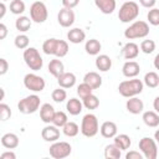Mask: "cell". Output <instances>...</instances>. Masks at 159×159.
<instances>
[{"mask_svg":"<svg viewBox=\"0 0 159 159\" xmlns=\"http://www.w3.org/2000/svg\"><path fill=\"white\" fill-rule=\"evenodd\" d=\"M143 88H144L143 81L134 77L130 80L122 81L118 86V92L120 96H123L125 98H130V97H135V96L140 94L143 92Z\"/></svg>","mask_w":159,"mask_h":159,"instance_id":"cell-1","label":"cell"},{"mask_svg":"<svg viewBox=\"0 0 159 159\" xmlns=\"http://www.w3.org/2000/svg\"><path fill=\"white\" fill-rule=\"evenodd\" d=\"M139 15V5L135 1L127 0L122 4L118 11V19L123 24H129L134 21Z\"/></svg>","mask_w":159,"mask_h":159,"instance_id":"cell-2","label":"cell"},{"mask_svg":"<svg viewBox=\"0 0 159 159\" xmlns=\"http://www.w3.org/2000/svg\"><path fill=\"white\" fill-rule=\"evenodd\" d=\"M149 35V24L143 20H137L124 30V37L127 40L144 39Z\"/></svg>","mask_w":159,"mask_h":159,"instance_id":"cell-3","label":"cell"},{"mask_svg":"<svg viewBox=\"0 0 159 159\" xmlns=\"http://www.w3.org/2000/svg\"><path fill=\"white\" fill-rule=\"evenodd\" d=\"M26 66L32 71H40L43 66V60L36 47H27L22 53Z\"/></svg>","mask_w":159,"mask_h":159,"instance_id":"cell-4","label":"cell"},{"mask_svg":"<svg viewBox=\"0 0 159 159\" xmlns=\"http://www.w3.org/2000/svg\"><path fill=\"white\" fill-rule=\"evenodd\" d=\"M41 107V99L37 94H30L24 97L17 103V109L22 114H32Z\"/></svg>","mask_w":159,"mask_h":159,"instance_id":"cell-5","label":"cell"},{"mask_svg":"<svg viewBox=\"0 0 159 159\" xmlns=\"http://www.w3.org/2000/svg\"><path fill=\"white\" fill-rule=\"evenodd\" d=\"M98 130H99V124L97 117L93 113L84 114L81 122V133L87 138H92L98 133Z\"/></svg>","mask_w":159,"mask_h":159,"instance_id":"cell-6","label":"cell"},{"mask_svg":"<svg viewBox=\"0 0 159 159\" xmlns=\"http://www.w3.org/2000/svg\"><path fill=\"white\" fill-rule=\"evenodd\" d=\"M139 149L145 159H157L158 157V144L150 137H143L139 140Z\"/></svg>","mask_w":159,"mask_h":159,"instance_id":"cell-7","label":"cell"},{"mask_svg":"<svg viewBox=\"0 0 159 159\" xmlns=\"http://www.w3.org/2000/svg\"><path fill=\"white\" fill-rule=\"evenodd\" d=\"M48 152L53 159H65V158L70 157V154L72 153V147L67 142L56 140L50 145Z\"/></svg>","mask_w":159,"mask_h":159,"instance_id":"cell-8","label":"cell"},{"mask_svg":"<svg viewBox=\"0 0 159 159\" xmlns=\"http://www.w3.org/2000/svg\"><path fill=\"white\" fill-rule=\"evenodd\" d=\"M30 17L36 24H43L48 17V11L42 1H35L30 6Z\"/></svg>","mask_w":159,"mask_h":159,"instance_id":"cell-9","label":"cell"},{"mask_svg":"<svg viewBox=\"0 0 159 159\" xmlns=\"http://www.w3.org/2000/svg\"><path fill=\"white\" fill-rule=\"evenodd\" d=\"M24 86L32 92H41L45 89V80L36 73H27L24 77Z\"/></svg>","mask_w":159,"mask_h":159,"instance_id":"cell-10","label":"cell"},{"mask_svg":"<svg viewBox=\"0 0 159 159\" xmlns=\"http://www.w3.org/2000/svg\"><path fill=\"white\" fill-rule=\"evenodd\" d=\"M75 12L72 9L62 7L57 14V21L62 27H70L75 24Z\"/></svg>","mask_w":159,"mask_h":159,"instance_id":"cell-11","label":"cell"},{"mask_svg":"<svg viewBox=\"0 0 159 159\" xmlns=\"http://www.w3.org/2000/svg\"><path fill=\"white\" fill-rule=\"evenodd\" d=\"M41 137L45 142H48V143H53L56 140L60 139V129L58 127H56L55 124L50 123L47 124L46 127L42 128L41 130Z\"/></svg>","mask_w":159,"mask_h":159,"instance_id":"cell-12","label":"cell"},{"mask_svg":"<svg viewBox=\"0 0 159 159\" xmlns=\"http://www.w3.org/2000/svg\"><path fill=\"white\" fill-rule=\"evenodd\" d=\"M139 72H140V66L138 62H135L133 60L125 61L122 67V73L127 78H134L139 75Z\"/></svg>","mask_w":159,"mask_h":159,"instance_id":"cell-13","label":"cell"},{"mask_svg":"<svg viewBox=\"0 0 159 159\" xmlns=\"http://www.w3.org/2000/svg\"><path fill=\"white\" fill-rule=\"evenodd\" d=\"M99 132H101V135L103 138H114L118 133V128H117V124L112 120H106L102 123V125L99 127Z\"/></svg>","mask_w":159,"mask_h":159,"instance_id":"cell-14","label":"cell"},{"mask_svg":"<svg viewBox=\"0 0 159 159\" xmlns=\"http://www.w3.org/2000/svg\"><path fill=\"white\" fill-rule=\"evenodd\" d=\"M125 108H127V111H128L129 113H132V114H139V113H142L143 109H144V103H143V101L139 99L137 96H135V97H130V98H128L127 102H125Z\"/></svg>","mask_w":159,"mask_h":159,"instance_id":"cell-15","label":"cell"},{"mask_svg":"<svg viewBox=\"0 0 159 159\" xmlns=\"http://www.w3.org/2000/svg\"><path fill=\"white\" fill-rule=\"evenodd\" d=\"M55 113H56V111H55L52 104H50V103L41 104V107H40V118L43 123H46V124L52 123Z\"/></svg>","mask_w":159,"mask_h":159,"instance_id":"cell-16","label":"cell"},{"mask_svg":"<svg viewBox=\"0 0 159 159\" xmlns=\"http://www.w3.org/2000/svg\"><path fill=\"white\" fill-rule=\"evenodd\" d=\"M138 55H139V46H138L135 42H130V41H129V42H127V43L123 46V48H122V56H123L127 61L137 58Z\"/></svg>","mask_w":159,"mask_h":159,"instance_id":"cell-17","label":"cell"},{"mask_svg":"<svg viewBox=\"0 0 159 159\" xmlns=\"http://www.w3.org/2000/svg\"><path fill=\"white\" fill-rule=\"evenodd\" d=\"M57 83L60 87L68 89L72 88L76 84V76L72 72H63L58 78H57Z\"/></svg>","mask_w":159,"mask_h":159,"instance_id":"cell-18","label":"cell"},{"mask_svg":"<svg viewBox=\"0 0 159 159\" xmlns=\"http://www.w3.org/2000/svg\"><path fill=\"white\" fill-rule=\"evenodd\" d=\"M94 5L97 6V9L101 12H103L106 15L112 14L117 7L116 0H94Z\"/></svg>","mask_w":159,"mask_h":159,"instance_id":"cell-19","label":"cell"},{"mask_svg":"<svg viewBox=\"0 0 159 159\" xmlns=\"http://www.w3.org/2000/svg\"><path fill=\"white\" fill-rule=\"evenodd\" d=\"M67 40L71 43H75V45L81 43V42H83L86 40V32L82 29H80V27H73V29L68 30V32H67Z\"/></svg>","mask_w":159,"mask_h":159,"instance_id":"cell-20","label":"cell"},{"mask_svg":"<svg viewBox=\"0 0 159 159\" xmlns=\"http://www.w3.org/2000/svg\"><path fill=\"white\" fill-rule=\"evenodd\" d=\"M66 109L71 116H78L83 111V102L76 97H72L66 103Z\"/></svg>","mask_w":159,"mask_h":159,"instance_id":"cell-21","label":"cell"},{"mask_svg":"<svg viewBox=\"0 0 159 159\" xmlns=\"http://www.w3.org/2000/svg\"><path fill=\"white\" fill-rule=\"evenodd\" d=\"M142 119H143L144 124L150 127V128H157L159 125V113H157L155 111H145V112H143Z\"/></svg>","mask_w":159,"mask_h":159,"instance_id":"cell-22","label":"cell"},{"mask_svg":"<svg viewBox=\"0 0 159 159\" xmlns=\"http://www.w3.org/2000/svg\"><path fill=\"white\" fill-rule=\"evenodd\" d=\"M48 72L55 77V78H58L63 72H65V66H63V62L58 58H53L48 62Z\"/></svg>","mask_w":159,"mask_h":159,"instance_id":"cell-23","label":"cell"},{"mask_svg":"<svg viewBox=\"0 0 159 159\" xmlns=\"http://www.w3.org/2000/svg\"><path fill=\"white\" fill-rule=\"evenodd\" d=\"M0 140L1 145L6 149H15L19 147V137L15 133H5Z\"/></svg>","mask_w":159,"mask_h":159,"instance_id":"cell-24","label":"cell"},{"mask_svg":"<svg viewBox=\"0 0 159 159\" xmlns=\"http://www.w3.org/2000/svg\"><path fill=\"white\" fill-rule=\"evenodd\" d=\"M94 63L97 70H99L101 72H107L112 67V58L108 55H97Z\"/></svg>","mask_w":159,"mask_h":159,"instance_id":"cell-25","label":"cell"},{"mask_svg":"<svg viewBox=\"0 0 159 159\" xmlns=\"http://www.w3.org/2000/svg\"><path fill=\"white\" fill-rule=\"evenodd\" d=\"M83 82L88 83L93 89H97L102 86V77L99 76V73L94 72V71H89L84 75L83 77Z\"/></svg>","mask_w":159,"mask_h":159,"instance_id":"cell-26","label":"cell"},{"mask_svg":"<svg viewBox=\"0 0 159 159\" xmlns=\"http://www.w3.org/2000/svg\"><path fill=\"white\" fill-rule=\"evenodd\" d=\"M113 143L123 152V150H128L129 148H130V145H132V139H130V137L128 135V134H124V133H122V134H117L114 138H113Z\"/></svg>","mask_w":159,"mask_h":159,"instance_id":"cell-27","label":"cell"},{"mask_svg":"<svg viewBox=\"0 0 159 159\" xmlns=\"http://www.w3.org/2000/svg\"><path fill=\"white\" fill-rule=\"evenodd\" d=\"M84 50L88 55L97 56V55H99V51L102 50V45L97 39H89L84 43Z\"/></svg>","mask_w":159,"mask_h":159,"instance_id":"cell-28","label":"cell"},{"mask_svg":"<svg viewBox=\"0 0 159 159\" xmlns=\"http://www.w3.org/2000/svg\"><path fill=\"white\" fill-rule=\"evenodd\" d=\"M31 25H32V20L31 17L29 16H24V15H20L16 20H15V27L16 30H19L20 32H26L31 29Z\"/></svg>","mask_w":159,"mask_h":159,"instance_id":"cell-29","label":"cell"},{"mask_svg":"<svg viewBox=\"0 0 159 159\" xmlns=\"http://www.w3.org/2000/svg\"><path fill=\"white\" fill-rule=\"evenodd\" d=\"M122 157V150L113 143L108 144L104 148V158L106 159H119Z\"/></svg>","mask_w":159,"mask_h":159,"instance_id":"cell-30","label":"cell"},{"mask_svg":"<svg viewBox=\"0 0 159 159\" xmlns=\"http://www.w3.org/2000/svg\"><path fill=\"white\" fill-rule=\"evenodd\" d=\"M143 83L145 86H148L149 88H157L159 86V75L154 71L147 72L143 78Z\"/></svg>","mask_w":159,"mask_h":159,"instance_id":"cell-31","label":"cell"},{"mask_svg":"<svg viewBox=\"0 0 159 159\" xmlns=\"http://www.w3.org/2000/svg\"><path fill=\"white\" fill-rule=\"evenodd\" d=\"M57 42H58V39H47L43 43H42V51L43 53L46 55H51V56H55L56 53V48H57Z\"/></svg>","mask_w":159,"mask_h":159,"instance_id":"cell-32","label":"cell"},{"mask_svg":"<svg viewBox=\"0 0 159 159\" xmlns=\"http://www.w3.org/2000/svg\"><path fill=\"white\" fill-rule=\"evenodd\" d=\"M80 130H81V128L78 127V124L75 123V122H70V120L62 127L63 134H65L66 137H70V138L76 137V135L80 133Z\"/></svg>","mask_w":159,"mask_h":159,"instance_id":"cell-33","label":"cell"},{"mask_svg":"<svg viewBox=\"0 0 159 159\" xmlns=\"http://www.w3.org/2000/svg\"><path fill=\"white\" fill-rule=\"evenodd\" d=\"M82 102H83V107H84L86 109H89V111L96 109V108H98V106H99V99H98V97L94 96L93 93L89 94L88 97L83 98Z\"/></svg>","mask_w":159,"mask_h":159,"instance_id":"cell-34","label":"cell"},{"mask_svg":"<svg viewBox=\"0 0 159 159\" xmlns=\"http://www.w3.org/2000/svg\"><path fill=\"white\" fill-rule=\"evenodd\" d=\"M26 10V5L22 0H12L10 2V11L14 14V15H21L24 14V11Z\"/></svg>","mask_w":159,"mask_h":159,"instance_id":"cell-35","label":"cell"},{"mask_svg":"<svg viewBox=\"0 0 159 159\" xmlns=\"http://www.w3.org/2000/svg\"><path fill=\"white\" fill-rule=\"evenodd\" d=\"M14 43H15V46H16L19 50H26V48L29 47L30 39H29L27 35H25V34H20V35H17V36L15 37Z\"/></svg>","mask_w":159,"mask_h":159,"instance_id":"cell-36","label":"cell"},{"mask_svg":"<svg viewBox=\"0 0 159 159\" xmlns=\"http://www.w3.org/2000/svg\"><path fill=\"white\" fill-rule=\"evenodd\" d=\"M51 97H52L53 102H56V103H62V102H65V101L67 99V92H66L65 88L58 87V88H56V89L52 91Z\"/></svg>","mask_w":159,"mask_h":159,"instance_id":"cell-37","label":"cell"},{"mask_svg":"<svg viewBox=\"0 0 159 159\" xmlns=\"http://www.w3.org/2000/svg\"><path fill=\"white\" fill-rule=\"evenodd\" d=\"M67 122H68L67 114L65 112H62V111H56L55 117H53V120H52V124H55L58 128H62Z\"/></svg>","mask_w":159,"mask_h":159,"instance_id":"cell-38","label":"cell"},{"mask_svg":"<svg viewBox=\"0 0 159 159\" xmlns=\"http://www.w3.org/2000/svg\"><path fill=\"white\" fill-rule=\"evenodd\" d=\"M68 50H70V47H68L67 41H65V40H58L55 56H56L57 58H62V57H65V56L68 53Z\"/></svg>","mask_w":159,"mask_h":159,"instance_id":"cell-39","label":"cell"},{"mask_svg":"<svg viewBox=\"0 0 159 159\" xmlns=\"http://www.w3.org/2000/svg\"><path fill=\"white\" fill-rule=\"evenodd\" d=\"M92 92H93V88L88 83H86V82H82L81 84L77 86V94H78V97L81 99L88 97L89 94H92Z\"/></svg>","mask_w":159,"mask_h":159,"instance_id":"cell-40","label":"cell"},{"mask_svg":"<svg viewBox=\"0 0 159 159\" xmlns=\"http://www.w3.org/2000/svg\"><path fill=\"white\" fill-rule=\"evenodd\" d=\"M147 20L153 26H159V9L153 7L147 14Z\"/></svg>","mask_w":159,"mask_h":159,"instance_id":"cell-41","label":"cell"},{"mask_svg":"<svg viewBox=\"0 0 159 159\" xmlns=\"http://www.w3.org/2000/svg\"><path fill=\"white\" fill-rule=\"evenodd\" d=\"M155 50V42L153 40H143L140 42V51L149 55L152 52H154Z\"/></svg>","mask_w":159,"mask_h":159,"instance_id":"cell-42","label":"cell"},{"mask_svg":"<svg viewBox=\"0 0 159 159\" xmlns=\"http://www.w3.org/2000/svg\"><path fill=\"white\" fill-rule=\"evenodd\" d=\"M11 117V109L6 103H0V118L1 120H7Z\"/></svg>","mask_w":159,"mask_h":159,"instance_id":"cell-43","label":"cell"},{"mask_svg":"<svg viewBox=\"0 0 159 159\" xmlns=\"http://www.w3.org/2000/svg\"><path fill=\"white\" fill-rule=\"evenodd\" d=\"M143 154L142 152H137V150H130L125 154V159H143Z\"/></svg>","mask_w":159,"mask_h":159,"instance_id":"cell-44","label":"cell"},{"mask_svg":"<svg viewBox=\"0 0 159 159\" xmlns=\"http://www.w3.org/2000/svg\"><path fill=\"white\" fill-rule=\"evenodd\" d=\"M80 0H62V6L67 9H73L78 5Z\"/></svg>","mask_w":159,"mask_h":159,"instance_id":"cell-45","label":"cell"},{"mask_svg":"<svg viewBox=\"0 0 159 159\" xmlns=\"http://www.w3.org/2000/svg\"><path fill=\"white\" fill-rule=\"evenodd\" d=\"M9 70V62L5 58H0V75L4 76Z\"/></svg>","mask_w":159,"mask_h":159,"instance_id":"cell-46","label":"cell"},{"mask_svg":"<svg viewBox=\"0 0 159 159\" xmlns=\"http://www.w3.org/2000/svg\"><path fill=\"white\" fill-rule=\"evenodd\" d=\"M139 4L145 9H153L157 4V0H139Z\"/></svg>","mask_w":159,"mask_h":159,"instance_id":"cell-47","label":"cell"},{"mask_svg":"<svg viewBox=\"0 0 159 159\" xmlns=\"http://www.w3.org/2000/svg\"><path fill=\"white\" fill-rule=\"evenodd\" d=\"M0 159H16V154L12 152V149H9L0 154Z\"/></svg>","mask_w":159,"mask_h":159,"instance_id":"cell-48","label":"cell"},{"mask_svg":"<svg viewBox=\"0 0 159 159\" xmlns=\"http://www.w3.org/2000/svg\"><path fill=\"white\" fill-rule=\"evenodd\" d=\"M6 35H7V27L4 22H1L0 24V40H4L6 37Z\"/></svg>","mask_w":159,"mask_h":159,"instance_id":"cell-49","label":"cell"},{"mask_svg":"<svg viewBox=\"0 0 159 159\" xmlns=\"http://www.w3.org/2000/svg\"><path fill=\"white\" fill-rule=\"evenodd\" d=\"M6 14V5H5V1H1L0 2V19H2Z\"/></svg>","mask_w":159,"mask_h":159,"instance_id":"cell-50","label":"cell"},{"mask_svg":"<svg viewBox=\"0 0 159 159\" xmlns=\"http://www.w3.org/2000/svg\"><path fill=\"white\" fill-rule=\"evenodd\" d=\"M153 108H154V111L157 113H159V96L154 98V101H153Z\"/></svg>","mask_w":159,"mask_h":159,"instance_id":"cell-51","label":"cell"},{"mask_svg":"<svg viewBox=\"0 0 159 159\" xmlns=\"http://www.w3.org/2000/svg\"><path fill=\"white\" fill-rule=\"evenodd\" d=\"M153 65H154V67H155V70H158L159 71V53L154 57V61H153Z\"/></svg>","mask_w":159,"mask_h":159,"instance_id":"cell-52","label":"cell"},{"mask_svg":"<svg viewBox=\"0 0 159 159\" xmlns=\"http://www.w3.org/2000/svg\"><path fill=\"white\" fill-rule=\"evenodd\" d=\"M154 139H155L157 144L159 145V129H157V130H155V133H154Z\"/></svg>","mask_w":159,"mask_h":159,"instance_id":"cell-53","label":"cell"},{"mask_svg":"<svg viewBox=\"0 0 159 159\" xmlns=\"http://www.w3.org/2000/svg\"><path fill=\"white\" fill-rule=\"evenodd\" d=\"M4 97H5V92H4V89L1 88V101L4 99Z\"/></svg>","mask_w":159,"mask_h":159,"instance_id":"cell-54","label":"cell"},{"mask_svg":"<svg viewBox=\"0 0 159 159\" xmlns=\"http://www.w3.org/2000/svg\"><path fill=\"white\" fill-rule=\"evenodd\" d=\"M1 1H7V0H1Z\"/></svg>","mask_w":159,"mask_h":159,"instance_id":"cell-55","label":"cell"}]
</instances>
